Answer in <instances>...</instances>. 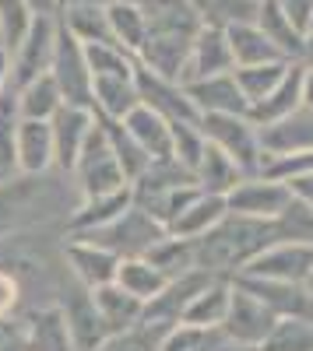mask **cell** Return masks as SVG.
<instances>
[{
	"instance_id": "6da1fadb",
	"label": "cell",
	"mask_w": 313,
	"mask_h": 351,
	"mask_svg": "<svg viewBox=\"0 0 313 351\" xmlns=\"http://www.w3.org/2000/svg\"><path fill=\"white\" fill-rule=\"evenodd\" d=\"M141 11L148 18V36L137 53V64L159 77L180 81L187 53L205 25L201 14L187 0H148V4H141Z\"/></svg>"
},
{
	"instance_id": "7a4b0ae2",
	"label": "cell",
	"mask_w": 313,
	"mask_h": 351,
	"mask_svg": "<svg viewBox=\"0 0 313 351\" xmlns=\"http://www.w3.org/2000/svg\"><path fill=\"white\" fill-rule=\"evenodd\" d=\"M271 243H275L271 221L225 215L211 232H205L201 239H194V263H197V271H205L211 278H236Z\"/></svg>"
},
{
	"instance_id": "3957f363",
	"label": "cell",
	"mask_w": 313,
	"mask_h": 351,
	"mask_svg": "<svg viewBox=\"0 0 313 351\" xmlns=\"http://www.w3.org/2000/svg\"><path fill=\"white\" fill-rule=\"evenodd\" d=\"M201 190L194 183V172L187 165H180L176 158L165 162H152L145 172L130 183V197L134 208L145 211L152 221H159L162 228L173 225V218L194 200V193Z\"/></svg>"
},
{
	"instance_id": "277c9868",
	"label": "cell",
	"mask_w": 313,
	"mask_h": 351,
	"mask_svg": "<svg viewBox=\"0 0 313 351\" xmlns=\"http://www.w3.org/2000/svg\"><path fill=\"white\" fill-rule=\"evenodd\" d=\"M53 211H60V190L46 176H8L0 180V239L39 225Z\"/></svg>"
},
{
	"instance_id": "5b68a950",
	"label": "cell",
	"mask_w": 313,
	"mask_h": 351,
	"mask_svg": "<svg viewBox=\"0 0 313 351\" xmlns=\"http://www.w3.org/2000/svg\"><path fill=\"white\" fill-rule=\"evenodd\" d=\"M201 134L211 148L229 155L243 176H261L264 172V148H261V130L253 127L246 116H225V112H208L201 116Z\"/></svg>"
},
{
	"instance_id": "8992f818",
	"label": "cell",
	"mask_w": 313,
	"mask_h": 351,
	"mask_svg": "<svg viewBox=\"0 0 313 351\" xmlns=\"http://www.w3.org/2000/svg\"><path fill=\"white\" fill-rule=\"evenodd\" d=\"M71 176H74L81 197L117 193V190L130 186L124 169H120V162H117V155H113V148H109V141H106V130L99 123V116H95V130L89 134V141H84V148H81Z\"/></svg>"
},
{
	"instance_id": "52a82bcc",
	"label": "cell",
	"mask_w": 313,
	"mask_h": 351,
	"mask_svg": "<svg viewBox=\"0 0 313 351\" xmlns=\"http://www.w3.org/2000/svg\"><path fill=\"white\" fill-rule=\"evenodd\" d=\"M49 77L56 81L67 106L92 109V71H89V60H84V46L71 32H64L60 21H56V49H53Z\"/></svg>"
},
{
	"instance_id": "ba28073f",
	"label": "cell",
	"mask_w": 313,
	"mask_h": 351,
	"mask_svg": "<svg viewBox=\"0 0 313 351\" xmlns=\"http://www.w3.org/2000/svg\"><path fill=\"white\" fill-rule=\"evenodd\" d=\"M81 239H84V243H99V246H106L109 253H117V256L124 260V256H145L159 239H165V228L130 204V208H127L117 221H113V225L92 232V236H81Z\"/></svg>"
},
{
	"instance_id": "9c48e42d",
	"label": "cell",
	"mask_w": 313,
	"mask_h": 351,
	"mask_svg": "<svg viewBox=\"0 0 313 351\" xmlns=\"http://www.w3.org/2000/svg\"><path fill=\"white\" fill-rule=\"evenodd\" d=\"M53 49H56V14H36L21 43L11 49V88H21L36 81L39 74H49Z\"/></svg>"
},
{
	"instance_id": "30bf717a",
	"label": "cell",
	"mask_w": 313,
	"mask_h": 351,
	"mask_svg": "<svg viewBox=\"0 0 313 351\" xmlns=\"http://www.w3.org/2000/svg\"><path fill=\"white\" fill-rule=\"evenodd\" d=\"M289 200H292V190L286 183L268 180V176H246L225 193V208H229V215H240V218L275 221L289 208Z\"/></svg>"
},
{
	"instance_id": "8fae6325",
	"label": "cell",
	"mask_w": 313,
	"mask_h": 351,
	"mask_svg": "<svg viewBox=\"0 0 313 351\" xmlns=\"http://www.w3.org/2000/svg\"><path fill=\"white\" fill-rule=\"evenodd\" d=\"M275 327V316L271 309H264L257 299L243 291L236 281H233V299H229V313L222 319V337L225 344H236V348H261L264 337L271 334Z\"/></svg>"
},
{
	"instance_id": "7c38bea8",
	"label": "cell",
	"mask_w": 313,
	"mask_h": 351,
	"mask_svg": "<svg viewBox=\"0 0 313 351\" xmlns=\"http://www.w3.org/2000/svg\"><path fill=\"white\" fill-rule=\"evenodd\" d=\"M134 81H137V99H141V106L155 109L159 116H165L169 123H201V112L194 109V102L187 99V92H183L180 81L159 77V74L145 71L141 64H137V71H134Z\"/></svg>"
},
{
	"instance_id": "4fadbf2b",
	"label": "cell",
	"mask_w": 313,
	"mask_h": 351,
	"mask_svg": "<svg viewBox=\"0 0 313 351\" xmlns=\"http://www.w3.org/2000/svg\"><path fill=\"white\" fill-rule=\"evenodd\" d=\"M243 291H250L264 309H271L275 319H313V295L306 291V285H292V281H271V278H250V274H236L233 278Z\"/></svg>"
},
{
	"instance_id": "5bb4252c",
	"label": "cell",
	"mask_w": 313,
	"mask_h": 351,
	"mask_svg": "<svg viewBox=\"0 0 313 351\" xmlns=\"http://www.w3.org/2000/svg\"><path fill=\"white\" fill-rule=\"evenodd\" d=\"M236 71L233 64V49H229V39H225V28H215V25H201L190 53H187V64L180 71V84H194V81H205V77H215V74H229Z\"/></svg>"
},
{
	"instance_id": "9a60e30c",
	"label": "cell",
	"mask_w": 313,
	"mask_h": 351,
	"mask_svg": "<svg viewBox=\"0 0 313 351\" xmlns=\"http://www.w3.org/2000/svg\"><path fill=\"white\" fill-rule=\"evenodd\" d=\"M310 271H313V246H303V243H271L264 253H257L246 263L243 274L306 285Z\"/></svg>"
},
{
	"instance_id": "2e32d148",
	"label": "cell",
	"mask_w": 313,
	"mask_h": 351,
	"mask_svg": "<svg viewBox=\"0 0 313 351\" xmlns=\"http://www.w3.org/2000/svg\"><path fill=\"white\" fill-rule=\"evenodd\" d=\"M49 130H53V169L71 172L84 141L95 130V112L84 106H64L49 120Z\"/></svg>"
},
{
	"instance_id": "e0dca14e",
	"label": "cell",
	"mask_w": 313,
	"mask_h": 351,
	"mask_svg": "<svg viewBox=\"0 0 313 351\" xmlns=\"http://www.w3.org/2000/svg\"><path fill=\"white\" fill-rule=\"evenodd\" d=\"M21 351H78L60 302L21 316Z\"/></svg>"
},
{
	"instance_id": "ac0fdd59",
	"label": "cell",
	"mask_w": 313,
	"mask_h": 351,
	"mask_svg": "<svg viewBox=\"0 0 313 351\" xmlns=\"http://www.w3.org/2000/svg\"><path fill=\"white\" fill-rule=\"evenodd\" d=\"M64 260L71 267V278L81 285V288H102V285H113L117 281V267H120V256L109 253L106 246L99 243H84V239H67L64 246Z\"/></svg>"
},
{
	"instance_id": "d6986e66",
	"label": "cell",
	"mask_w": 313,
	"mask_h": 351,
	"mask_svg": "<svg viewBox=\"0 0 313 351\" xmlns=\"http://www.w3.org/2000/svg\"><path fill=\"white\" fill-rule=\"evenodd\" d=\"M134 204L130 186L117 190V193H99V197H81L71 215H67V239H81V236H92V232L113 225L127 208Z\"/></svg>"
},
{
	"instance_id": "ffe728a7",
	"label": "cell",
	"mask_w": 313,
	"mask_h": 351,
	"mask_svg": "<svg viewBox=\"0 0 313 351\" xmlns=\"http://www.w3.org/2000/svg\"><path fill=\"white\" fill-rule=\"evenodd\" d=\"M14 169L21 176H46L53 169V130L46 120L14 123Z\"/></svg>"
},
{
	"instance_id": "44dd1931",
	"label": "cell",
	"mask_w": 313,
	"mask_h": 351,
	"mask_svg": "<svg viewBox=\"0 0 313 351\" xmlns=\"http://www.w3.org/2000/svg\"><path fill=\"white\" fill-rule=\"evenodd\" d=\"M60 309H64V316H67V327H71V337H74V348H78V351H95V348L109 337L102 316H99V309H95V302H92V291L81 288L78 281H74V288L67 291V299L60 302Z\"/></svg>"
},
{
	"instance_id": "7402d4cb",
	"label": "cell",
	"mask_w": 313,
	"mask_h": 351,
	"mask_svg": "<svg viewBox=\"0 0 313 351\" xmlns=\"http://www.w3.org/2000/svg\"><path fill=\"white\" fill-rule=\"evenodd\" d=\"M187 99L194 102V109L208 116V112H225V116H246L250 106L240 92V84L229 74H215V77H205V81H194V84H183Z\"/></svg>"
},
{
	"instance_id": "603a6c76",
	"label": "cell",
	"mask_w": 313,
	"mask_h": 351,
	"mask_svg": "<svg viewBox=\"0 0 313 351\" xmlns=\"http://www.w3.org/2000/svg\"><path fill=\"white\" fill-rule=\"evenodd\" d=\"M257 130H261V148H264L268 158L313 152V109H306V106H299L292 116H286V120L257 127Z\"/></svg>"
},
{
	"instance_id": "cb8c5ba5",
	"label": "cell",
	"mask_w": 313,
	"mask_h": 351,
	"mask_svg": "<svg viewBox=\"0 0 313 351\" xmlns=\"http://www.w3.org/2000/svg\"><path fill=\"white\" fill-rule=\"evenodd\" d=\"M299 106H303V64H289L286 77H281L261 102L250 106L246 120L253 127H268V123H278V120H286V116H292Z\"/></svg>"
},
{
	"instance_id": "d4e9b609",
	"label": "cell",
	"mask_w": 313,
	"mask_h": 351,
	"mask_svg": "<svg viewBox=\"0 0 313 351\" xmlns=\"http://www.w3.org/2000/svg\"><path fill=\"white\" fill-rule=\"evenodd\" d=\"M141 106L134 74H102L92 77V112L102 120H127Z\"/></svg>"
},
{
	"instance_id": "484cf974",
	"label": "cell",
	"mask_w": 313,
	"mask_h": 351,
	"mask_svg": "<svg viewBox=\"0 0 313 351\" xmlns=\"http://www.w3.org/2000/svg\"><path fill=\"white\" fill-rule=\"evenodd\" d=\"M127 127V134L137 141V148L145 152L152 162H165L173 158V123L159 116L155 109L148 106H137L127 120H120Z\"/></svg>"
},
{
	"instance_id": "4316f807",
	"label": "cell",
	"mask_w": 313,
	"mask_h": 351,
	"mask_svg": "<svg viewBox=\"0 0 313 351\" xmlns=\"http://www.w3.org/2000/svg\"><path fill=\"white\" fill-rule=\"evenodd\" d=\"M229 299H233V278H208L205 288L197 291V295L187 302V309L180 313V324L218 330L225 313H229Z\"/></svg>"
},
{
	"instance_id": "83f0119b",
	"label": "cell",
	"mask_w": 313,
	"mask_h": 351,
	"mask_svg": "<svg viewBox=\"0 0 313 351\" xmlns=\"http://www.w3.org/2000/svg\"><path fill=\"white\" fill-rule=\"evenodd\" d=\"M92 302H95V309H99V316H102L109 337H113V334H124V330H134V327H141V319H145V302L134 299V295H127L117 281L95 288V291H92Z\"/></svg>"
},
{
	"instance_id": "f1b7e54d",
	"label": "cell",
	"mask_w": 313,
	"mask_h": 351,
	"mask_svg": "<svg viewBox=\"0 0 313 351\" xmlns=\"http://www.w3.org/2000/svg\"><path fill=\"white\" fill-rule=\"evenodd\" d=\"M225 215H229V208H225V197L197 190L194 200L173 218V225H169L165 232H169V236H176V239H201L205 232H211Z\"/></svg>"
},
{
	"instance_id": "f546056e",
	"label": "cell",
	"mask_w": 313,
	"mask_h": 351,
	"mask_svg": "<svg viewBox=\"0 0 313 351\" xmlns=\"http://www.w3.org/2000/svg\"><path fill=\"white\" fill-rule=\"evenodd\" d=\"M225 39L233 49V64L236 67H257V64H289L286 56L275 49V43L257 28V21L246 25H233L225 28Z\"/></svg>"
},
{
	"instance_id": "4dcf8cb0",
	"label": "cell",
	"mask_w": 313,
	"mask_h": 351,
	"mask_svg": "<svg viewBox=\"0 0 313 351\" xmlns=\"http://www.w3.org/2000/svg\"><path fill=\"white\" fill-rule=\"evenodd\" d=\"M67 102L60 95V88L49 74H39L36 81H28L21 88H14V112L18 120H53L56 112H60Z\"/></svg>"
},
{
	"instance_id": "1f68e13d",
	"label": "cell",
	"mask_w": 313,
	"mask_h": 351,
	"mask_svg": "<svg viewBox=\"0 0 313 351\" xmlns=\"http://www.w3.org/2000/svg\"><path fill=\"white\" fill-rule=\"evenodd\" d=\"M257 28L275 43V49L286 56L289 64H299V60H303L306 32H303L299 25H292L286 14L275 8V0H261V8H257Z\"/></svg>"
},
{
	"instance_id": "d6a6232c",
	"label": "cell",
	"mask_w": 313,
	"mask_h": 351,
	"mask_svg": "<svg viewBox=\"0 0 313 351\" xmlns=\"http://www.w3.org/2000/svg\"><path fill=\"white\" fill-rule=\"evenodd\" d=\"M64 32H71L81 46L89 43H113L109 36V18H106V4H67L56 11ZM117 46V43H113Z\"/></svg>"
},
{
	"instance_id": "836d02e7",
	"label": "cell",
	"mask_w": 313,
	"mask_h": 351,
	"mask_svg": "<svg viewBox=\"0 0 313 351\" xmlns=\"http://www.w3.org/2000/svg\"><path fill=\"white\" fill-rule=\"evenodd\" d=\"M106 18H109V36L124 53H130L137 60L141 46L148 36V18L137 4H124V0H109L106 4Z\"/></svg>"
},
{
	"instance_id": "e575fe53",
	"label": "cell",
	"mask_w": 313,
	"mask_h": 351,
	"mask_svg": "<svg viewBox=\"0 0 313 351\" xmlns=\"http://www.w3.org/2000/svg\"><path fill=\"white\" fill-rule=\"evenodd\" d=\"M117 285L127 291V295H134V299H141L148 306L152 299H159L165 291L169 278L155 267L148 256H124L120 267H117Z\"/></svg>"
},
{
	"instance_id": "d590c367",
	"label": "cell",
	"mask_w": 313,
	"mask_h": 351,
	"mask_svg": "<svg viewBox=\"0 0 313 351\" xmlns=\"http://www.w3.org/2000/svg\"><path fill=\"white\" fill-rule=\"evenodd\" d=\"M240 180H246V176L236 169V162H233L229 155H222L218 148H211V144H205L201 162L194 165V183L201 186L205 193H218V197H225Z\"/></svg>"
},
{
	"instance_id": "8d00e7d4",
	"label": "cell",
	"mask_w": 313,
	"mask_h": 351,
	"mask_svg": "<svg viewBox=\"0 0 313 351\" xmlns=\"http://www.w3.org/2000/svg\"><path fill=\"white\" fill-rule=\"evenodd\" d=\"M145 256L155 263L169 281L197 271V263H194V239H176V236H169V232H165V239H159Z\"/></svg>"
},
{
	"instance_id": "74e56055",
	"label": "cell",
	"mask_w": 313,
	"mask_h": 351,
	"mask_svg": "<svg viewBox=\"0 0 313 351\" xmlns=\"http://www.w3.org/2000/svg\"><path fill=\"white\" fill-rule=\"evenodd\" d=\"M99 123H102V130H106V141H109L113 155H117V162H120V169H124V176H127V183H134L137 176L152 165V158L137 148V141L127 134V127H124L120 120H102V116H99Z\"/></svg>"
},
{
	"instance_id": "f35d334b",
	"label": "cell",
	"mask_w": 313,
	"mask_h": 351,
	"mask_svg": "<svg viewBox=\"0 0 313 351\" xmlns=\"http://www.w3.org/2000/svg\"><path fill=\"white\" fill-rule=\"evenodd\" d=\"M222 348H225L222 330L190 327V324H173L159 341V351H222Z\"/></svg>"
},
{
	"instance_id": "ab89813d",
	"label": "cell",
	"mask_w": 313,
	"mask_h": 351,
	"mask_svg": "<svg viewBox=\"0 0 313 351\" xmlns=\"http://www.w3.org/2000/svg\"><path fill=\"white\" fill-rule=\"evenodd\" d=\"M257 351H313V319H296V316L275 319L271 334Z\"/></svg>"
},
{
	"instance_id": "60d3db41",
	"label": "cell",
	"mask_w": 313,
	"mask_h": 351,
	"mask_svg": "<svg viewBox=\"0 0 313 351\" xmlns=\"http://www.w3.org/2000/svg\"><path fill=\"white\" fill-rule=\"evenodd\" d=\"M275 243H303V246H313V208H306L303 200H289V208L281 211L275 221Z\"/></svg>"
},
{
	"instance_id": "b9f144b4",
	"label": "cell",
	"mask_w": 313,
	"mask_h": 351,
	"mask_svg": "<svg viewBox=\"0 0 313 351\" xmlns=\"http://www.w3.org/2000/svg\"><path fill=\"white\" fill-rule=\"evenodd\" d=\"M257 8H261V0H201L197 14H201L205 25L233 28V25L257 21Z\"/></svg>"
},
{
	"instance_id": "7bdbcfd3",
	"label": "cell",
	"mask_w": 313,
	"mask_h": 351,
	"mask_svg": "<svg viewBox=\"0 0 313 351\" xmlns=\"http://www.w3.org/2000/svg\"><path fill=\"white\" fill-rule=\"evenodd\" d=\"M286 71H289V64H257V67H236L233 77L240 84L246 106H253V102H261L281 77H286Z\"/></svg>"
},
{
	"instance_id": "ee69618b",
	"label": "cell",
	"mask_w": 313,
	"mask_h": 351,
	"mask_svg": "<svg viewBox=\"0 0 313 351\" xmlns=\"http://www.w3.org/2000/svg\"><path fill=\"white\" fill-rule=\"evenodd\" d=\"M84 60H89L92 77H102V74H134L137 71L134 56L124 53L120 46H113V43H89V46H84Z\"/></svg>"
},
{
	"instance_id": "f6af8a7d",
	"label": "cell",
	"mask_w": 313,
	"mask_h": 351,
	"mask_svg": "<svg viewBox=\"0 0 313 351\" xmlns=\"http://www.w3.org/2000/svg\"><path fill=\"white\" fill-rule=\"evenodd\" d=\"M32 21H36V11L28 8V0H0V43L8 49L21 43Z\"/></svg>"
},
{
	"instance_id": "bcb514c9",
	"label": "cell",
	"mask_w": 313,
	"mask_h": 351,
	"mask_svg": "<svg viewBox=\"0 0 313 351\" xmlns=\"http://www.w3.org/2000/svg\"><path fill=\"white\" fill-rule=\"evenodd\" d=\"M162 334H165V327H159V324H141L134 330L106 337L95 351H159Z\"/></svg>"
},
{
	"instance_id": "7dc6e473",
	"label": "cell",
	"mask_w": 313,
	"mask_h": 351,
	"mask_svg": "<svg viewBox=\"0 0 313 351\" xmlns=\"http://www.w3.org/2000/svg\"><path fill=\"white\" fill-rule=\"evenodd\" d=\"M205 134H201V123H173V158L180 165H187L194 172V165L201 162V152H205Z\"/></svg>"
},
{
	"instance_id": "c3c4849f",
	"label": "cell",
	"mask_w": 313,
	"mask_h": 351,
	"mask_svg": "<svg viewBox=\"0 0 313 351\" xmlns=\"http://www.w3.org/2000/svg\"><path fill=\"white\" fill-rule=\"evenodd\" d=\"M313 172V152H296V155H275L264 162V172L268 180H278V183H289V180H299V176H310Z\"/></svg>"
},
{
	"instance_id": "681fc988",
	"label": "cell",
	"mask_w": 313,
	"mask_h": 351,
	"mask_svg": "<svg viewBox=\"0 0 313 351\" xmlns=\"http://www.w3.org/2000/svg\"><path fill=\"white\" fill-rule=\"evenodd\" d=\"M18 302H21V285H18V278L0 271V319H4V316H14Z\"/></svg>"
},
{
	"instance_id": "f907efd6",
	"label": "cell",
	"mask_w": 313,
	"mask_h": 351,
	"mask_svg": "<svg viewBox=\"0 0 313 351\" xmlns=\"http://www.w3.org/2000/svg\"><path fill=\"white\" fill-rule=\"evenodd\" d=\"M275 8L286 14L292 25H299L303 32H306V25L313 18V0H275Z\"/></svg>"
},
{
	"instance_id": "816d5d0a",
	"label": "cell",
	"mask_w": 313,
	"mask_h": 351,
	"mask_svg": "<svg viewBox=\"0 0 313 351\" xmlns=\"http://www.w3.org/2000/svg\"><path fill=\"white\" fill-rule=\"evenodd\" d=\"M0 351H21V316L0 319Z\"/></svg>"
},
{
	"instance_id": "f5cc1de1",
	"label": "cell",
	"mask_w": 313,
	"mask_h": 351,
	"mask_svg": "<svg viewBox=\"0 0 313 351\" xmlns=\"http://www.w3.org/2000/svg\"><path fill=\"white\" fill-rule=\"evenodd\" d=\"M286 186L292 190L296 200H303L306 208H313V172H310V176H299V180H289Z\"/></svg>"
},
{
	"instance_id": "db71d44e",
	"label": "cell",
	"mask_w": 313,
	"mask_h": 351,
	"mask_svg": "<svg viewBox=\"0 0 313 351\" xmlns=\"http://www.w3.org/2000/svg\"><path fill=\"white\" fill-rule=\"evenodd\" d=\"M11 88V49L0 43V95Z\"/></svg>"
},
{
	"instance_id": "11a10c76",
	"label": "cell",
	"mask_w": 313,
	"mask_h": 351,
	"mask_svg": "<svg viewBox=\"0 0 313 351\" xmlns=\"http://www.w3.org/2000/svg\"><path fill=\"white\" fill-rule=\"evenodd\" d=\"M303 106L313 109V67H303Z\"/></svg>"
},
{
	"instance_id": "9f6ffc18",
	"label": "cell",
	"mask_w": 313,
	"mask_h": 351,
	"mask_svg": "<svg viewBox=\"0 0 313 351\" xmlns=\"http://www.w3.org/2000/svg\"><path fill=\"white\" fill-rule=\"evenodd\" d=\"M28 8L36 14H56V0H28Z\"/></svg>"
},
{
	"instance_id": "6f0895ef",
	"label": "cell",
	"mask_w": 313,
	"mask_h": 351,
	"mask_svg": "<svg viewBox=\"0 0 313 351\" xmlns=\"http://www.w3.org/2000/svg\"><path fill=\"white\" fill-rule=\"evenodd\" d=\"M303 67H313V39L306 36V49H303V60H299Z\"/></svg>"
},
{
	"instance_id": "680465c9",
	"label": "cell",
	"mask_w": 313,
	"mask_h": 351,
	"mask_svg": "<svg viewBox=\"0 0 313 351\" xmlns=\"http://www.w3.org/2000/svg\"><path fill=\"white\" fill-rule=\"evenodd\" d=\"M67 4H109V0H56V11L67 8Z\"/></svg>"
},
{
	"instance_id": "91938a15",
	"label": "cell",
	"mask_w": 313,
	"mask_h": 351,
	"mask_svg": "<svg viewBox=\"0 0 313 351\" xmlns=\"http://www.w3.org/2000/svg\"><path fill=\"white\" fill-rule=\"evenodd\" d=\"M306 291H310V295H313V271H310V278H306Z\"/></svg>"
},
{
	"instance_id": "94428289",
	"label": "cell",
	"mask_w": 313,
	"mask_h": 351,
	"mask_svg": "<svg viewBox=\"0 0 313 351\" xmlns=\"http://www.w3.org/2000/svg\"><path fill=\"white\" fill-rule=\"evenodd\" d=\"M124 4H137L141 8V4H148V0H124Z\"/></svg>"
},
{
	"instance_id": "6125c7cd",
	"label": "cell",
	"mask_w": 313,
	"mask_h": 351,
	"mask_svg": "<svg viewBox=\"0 0 313 351\" xmlns=\"http://www.w3.org/2000/svg\"><path fill=\"white\" fill-rule=\"evenodd\" d=\"M306 36L313 39V18H310V25H306Z\"/></svg>"
},
{
	"instance_id": "be15d7a7",
	"label": "cell",
	"mask_w": 313,
	"mask_h": 351,
	"mask_svg": "<svg viewBox=\"0 0 313 351\" xmlns=\"http://www.w3.org/2000/svg\"><path fill=\"white\" fill-rule=\"evenodd\" d=\"M187 4H190V8H194V11H197V8H201V0H187Z\"/></svg>"
}]
</instances>
